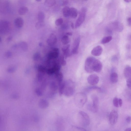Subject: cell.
I'll list each match as a JSON object with an SVG mask.
<instances>
[{"instance_id": "cell-1", "label": "cell", "mask_w": 131, "mask_h": 131, "mask_svg": "<svg viewBox=\"0 0 131 131\" xmlns=\"http://www.w3.org/2000/svg\"><path fill=\"white\" fill-rule=\"evenodd\" d=\"M65 86L63 94L66 97H70L73 95L75 91L74 83L69 80L64 81Z\"/></svg>"}, {"instance_id": "cell-2", "label": "cell", "mask_w": 131, "mask_h": 131, "mask_svg": "<svg viewBox=\"0 0 131 131\" xmlns=\"http://www.w3.org/2000/svg\"><path fill=\"white\" fill-rule=\"evenodd\" d=\"M87 100L86 95L82 92L77 94L75 97V103L79 107H82L86 103Z\"/></svg>"}, {"instance_id": "cell-3", "label": "cell", "mask_w": 131, "mask_h": 131, "mask_svg": "<svg viewBox=\"0 0 131 131\" xmlns=\"http://www.w3.org/2000/svg\"><path fill=\"white\" fill-rule=\"evenodd\" d=\"M87 9L85 7H83L81 10L79 16L76 20L75 27L76 28L80 27L83 24L86 17Z\"/></svg>"}, {"instance_id": "cell-4", "label": "cell", "mask_w": 131, "mask_h": 131, "mask_svg": "<svg viewBox=\"0 0 131 131\" xmlns=\"http://www.w3.org/2000/svg\"><path fill=\"white\" fill-rule=\"evenodd\" d=\"M91 98L92 104V105H88V109L92 112L96 113L98 110V98L96 95H93L92 96Z\"/></svg>"}, {"instance_id": "cell-5", "label": "cell", "mask_w": 131, "mask_h": 131, "mask_svg": "<svg viewBox=\"0 0 131 131\" xmlns=\"http://www.w3.org/2000/svg\"><path fill=\"white\" fill-rule=\"evenodd\" d=\"M79 118L81 124L83 126H88L90 122L88 115L86 112L80 111L79 113Z\"/></svg>"}, {"instance_id": "cell-6", "label": "cell", "mask_w": 131, "mask_h": 131, "mask_svg": "<svg viewBox=\"0 0 131 131\" xmlns=\"http://www.w3.org/2000/svg\"><path fill=\"white\" fill-rule=\"evenodd\" d=\"M96 58L93 57H90L87 58L86 60L84 68L86 71L88 73L94 72L92 69V66Z\"/></svg>"}, {"instance_id": "cell-7", "label": "cell", "mask_w": 131, "mask_h": 131, "mask_svg": "<svg viewBox=\"0 0 131 131\" xmlns=\"http://www.w3.org/2000/svg\"><path fill=\"white\" fill-rule=\"evenodd\" d=\"M118 119V114L115 110L112 111L109 114V120L110 124L112 126L116 124Z\"/></svg>"}, {"instance_id": "cell-8", "label": "cell", "mask_w": 131, "mask_h": 131, "mask_svg": "<svg viewBox=\"0 0 131 131\" xmlns=\"http://www.w3.org/2000/svg\"><path fill=\"white\" fill-rule=\"evenodd\" d=\"M59 55V50L57 48L53 49L49 53L47 60H52L57 59Z\"/></svg>"}, {"instance_id": "cell-9", "label": "cell", "mask_w": 131, "mask_h": 131, "mask_svg": "<svg viewBox=\"0 0 131 131\" xmlns=\"http://www.w3.org/2000/svg\"><path fill=\"white\" fill-rule=\"evenodd\" d=\"M80 42V37H77L73 43L71 52V55L76 54L78 53Z\"/></svg>"}, {"instance_id": "cell-10", "label": "cell", "mask_w": 131, "mask_h": 131, "mask_svg": "<svg viewBox=\"0 0 131 131\" xmlns=\"http://www.w3.org/2000/svg\"><path fill=\"white\" fill-rule=\"evenodd\" d=\"M103 65L100 60L96 58L93 63L92 69L94 72L97 73L101 72L103 68Z\"/></svg>"}, {"instance_id": "cell-11", "label": "cell", "mask_w": 131, "mask_h": 131, "mask_svg": "<svg viewBox=\"0 0 131 131\" xmlns=\"http://www.w3.org/2000/svg\"><path fill=\"white\" fill-rule=\"evenodd\" d=\"M99 77L95 74H92L89 76L87 79L88 83L91 85H94L98 83L99 81Z\"/></svg>"}, {"instance_id": "cell-12", "label": "cell", "mask_w": 131, "mask_h": 131, "mask_svg": "<svg viewBox=\"0 0 131 131\" xmlns=\"http://www.w3.org/2000/svg\"><path fill=\"white\" fill-rule=\"evenodd\" d=\"M10 27L9 23L6 21H2L0 23V32L5 33L8 30Z\"/></svg>"}, {"instance_id": "cell-13", "label": "cell", "mask_w": 131, "mask_h": 131, "mask_svg": "<svg viewBox=\"0 0 131 131\" xmlns=\"http://www.w3.org/2000/svg\"><path fill=\"white\" fill-rule=\"evenodd\" d=\"M57 42V39L56 35L54 34H51L47 40L48 44L50 46H52L55 44Z\"/></svg>"}, {"instance_id": "cell-14", "label": "cell", "mask_w": 131, "mask_h": 131, "mask_svg": "<svg viewBox=\"0 0 131 131\" xmlns=\"http://www.w3.org/2000/svg\"><path fill=\"white\" fill-rule=\"evenodd\" d=\"M103 51L102 47L98 45L93 49L92 50L91 53L92 55L95 56H98L101 55Z\"/></svg>"}, {"instance_id": "cell-15", "label": "cell", "mask_w": 131, "mask_h": 131, "mask_svg": "<svg viewBox=\"0 0 131 131\" xmlns=\"http://www.w3.org/2000/svg\"><path fill=\"white\" fill-rule=\"evenodd\" d=\"M112 25L113 27L117 31L121 32L124 29V26L122 23L118 21L114 22Z\"/></svg>"}, {"instance_id": "cell-16", "label": "cell", "mask_w": 131, "mask_h": 131, "mask_svg": "<svg viewBox=\"0 0 131 131\" xmlns=\"http://www.w3.org/2000/svg\"><path fill=\"white\" fill-rule=\"evenodd\" d=\"M70 49V45H67L62 48V50L65 58H66L71 55Z\"/></svg>"}, {"instance_id": "cell-17", "label": "cell", "mask_w": 131, "mask_h": 131, "mask_svg": "<svg viewBox=\"0 0 131 131\" xmlns=\"http://www.w3.org/2000/svg\"><path fill=\"white\" fill-rule=\"evenodd\" d=\"M14 24L15 26L18 28H21L24 25V20L21 17L17 18L14 20Z\"/></svg>"}, {"instance_id": "cell-18", "label": "cell", "mask_w": 131, "mask_h": 131, "mask_svg": "<svg viewBox=\"0 0 131 131\" xmlns=\"http://www.w3.org/2000/svg\"><path fill=\"white\" fill-rule=\"evenodd\" d=\"M124 73L126 78L131 79V67L129 66L126 67L125 69Z\"/></svg>"}, {"instance_id": "cell-19", "label": "cell", "mask_w": 131, "mask_h": 131, "mask_svg": "<svg viewBox=\"0 0 131 131\" xmlns=\"http://www.w3.org/2000/svg\"><path fill=\"white\" fill-rule=\"evenodd\" d=\"M18 47L22 51H26L28 49V45L27 43L25 41L20 42L18 45Z\"/></svg>"}, {"instance_id": "cell-20", "label": "cell", "mask_w": 131, "mask_h": 131, "mask_svg": "<svg viewBox=\"0 0 131 131\" xmlns=\"http://www.w3.org/2000/svg\"><path fill=\"white\" fill-rule=\"evenodd\" d=\"M110 81L113 83H116L118 81V75L116 73H112L110 76Z\"/></svg>"}, {"instance_id": "cell-21", "label": "cell", "mask_w": 131, "mask_h": 131, "mask_svg": "<svg viewBox=\"0 0 131 131\" xmlns=\"http://www.w3.org/2000/svg\"><path fill=\"white\" fill-rule=\"evenodd\" d=\"M78 14L77 10L74 7H71L70 9V16L74 19L76 18Z\"/></svg>"}, {"instance_id": "cell-22", "label": "cell", "mask_w": 131, "mask_h": 131, "mask_svg": "<svg viewBox=\"0 0 131 131\" xmlns=\"http://www.w3.org/2000/svg\"><path fill=\"white\" fill-rule=\"evenodd\" d=\"M55 75L56 79L58 82L59 85L63 82V74L62 73L59 72Z\"/></svg>"}, {"instance_id": "cell-23", "label": "cell", "mask_w": 131, "mask_h": 131, "mask_svg": "<svg viewBox=\"0 0 131 131\" xmlns=\"http://www.w3.org/2000/svg\"><path fill=\"white\" fill-rule=\"evenodd\" d=\"M28 10V9L27 7L23 6L20 8L18 12L20 15H24L27 12Z\"/></svg>"}, {"instance_id": "cell-24", "label": "cell", "mask_w": 131, "mask_h": 131, "mask_svg": "<svg viewBox=\"0 0 131 131\" xmlns=\"http://www.w3.org/2000/svg\"><path fill=\"white\" fill-rule=\"evenodd\" d=\"M70 9L67 6H65L63 8V14L64 17H68L70 16Z\"/></svg>"}, {"instance_id": "cell-25", "label": "cell", "mask_w": 131, "mask_h": 131, "mask_svg": "<svg viewBox=\"0 0 131 131\" xmlns=\"http://www.w3.org/2000/svg\"><path fill=\"white\" fill-rule=\"evenodd\" d=\"M61 41L63 45H66L70 42V40L68 36L65 35L62 37Z\"/></svg>"}, {"instance_id": "cell-26", "label": "cell", "mask_w": 131, "mask_h": 131, "mask_svg": "<svg viewBox=\"0 0 131 131\" xmlns=\"http://www.w3.org/2000/svg\"><path fill=\"white\" fill-rule=\"evenodd\" d=\"M112 38L111 36H107L103 38L101 41L102 44H105L110 42L112 40Z\"/></svg>"}, {"instance_id": "cell-27", "label": "cell", "mask_w": 131, "mask_h": 131, "mask_svg": "<svg viewBox=\"0 0 131 131\" xmlns=\"http://www.w3.org/2000/svg\"><path fill=\"white\" fill-rule=\"evenodd\" d=\"M56 3V1L54 0H47L44 2L45 5L48 7H52L55 5Z\"/></svg>"}, {"instance_id": "cell-28", "label": "cell", "mask_w": 131, "mask_h": 131, "mask_svg": "<svg viewBox=\"0 0 131 131\" xmlns=\"http://www.w3.org/2000/svg\"><path fill=\"white\" fill-rule=\"evenodd\" d=\"M39 105L42 108H45L47 107L49 105V103L45 99H42L40 101Z\"/></svg>"}, {"instance_id": "cell-29", "label": "cell", "mask_w": 131, "mask_h": 131, "mask_svg": "<svg viewBox=\"0 0 131 131\" xmlns=\"http://www.w3.org/2000/svg\"><path fill=\"white\" fill-rule=\"evenodd\" d=\"M59 95L60 96L62 95L63 94L64 91V81H63L59 85Z\"/></svg>"}, {"instance_id": "cell-30", "label": "cell", "mask_w": 131, "mask_h": 131, "mask_svg": "<svg viewBox=\"0 0 131 131\" xmlns=\"http://www.w3.org/2000/svg\"><path fill=\"white\" fill-rule=\"evenodd\" d=\"M45 18V15L44 13L42 11L39 12L38 14V21L43 22Z\"/></svg>"}, {"instance_id": "cell-31", "label": "cell", "mask_w": 131, "mask_h": 131, "mask_svg": "<svg viewBox=\"0 0 131 131\" xmlns=\"http://www.w3.org/2000/svg\"><path fill=\"white\" fill-rule=\"evenodd\" d=\"M65 57L64 55H61L60 57L58 60L61 65L64 66L66 64V62L65 60Z\"/></svg>"}, {"instance_id": "cell-32", "label": "cell", "mask_w": 131, "mask_h": 131, "mask_svg": "<svg viewBox=\"0 0 131 131\" xmlns=\"http://www.w3.org/2000/svg\"><path fill=\"white\" fill-rule=\"evenodd\" d=\"M45 25L44 22L38 21L36 23L35 25V27L37 29H39L43 27Z\"/></svg>"}, {"instance_id": "cell-33", "label": "cell", "mask_w": 131, "mask_h": 131, "mask_svg": "<svg viewBox=\"0 0 131 131\" xmlns=\"http://www.w3.org/2000/svg\"><path fill=\"white\" fill-rule=\"evenodd\" d=\"M72 129L73 131H87L83 128L76 126H73Z\"/></svg>"}, {"instance_id": "cell-34", "label": "cell", "mask_w": 131, "mask_h": 131, "mask_svg": "<svg viewBox=\"0 0 131 131\" xmlns=\"http://www.w3.org/2000/svg\"><path fill=\"white\" fill-rule=\"evenodd\" d=\"M63 22V20L62 18H60L57 19L55 21V24L57 26H59L62 25Z\"/></svg>"}, {"instance_id": "cell-35", "label": "cell", "mask_w": 131, "mask_h": 131, "mask_svg": "<svg viewBox=\"0 0 131 131\" xmlns=\"http://www.w3.org/2000/svg\"><path fill=\"white\" fill-rule=\"evenodd\" d=\"M41 55L38 52L34 53L33 55V59L35 61H37L40 58Z\"/></svg>"}, {"instance_id": "cell-36", "label": "cell", "mask_w": 131, "mask_h": 131, "mask_svg": "<svg viewBox=\"0 0 131 131\" xmlns=\"http://www.w3.org/2000/svg\"><path fill=\"white\" fill-rule=\"evenodd\" d=\"M113 103L114 105L116 107H118L119 106V99L117 97L114 98L113 101Z\"/></svg>"}, {"instance_id": "cell-37", "label": "cell", "mask_w": 131, "mask_h": 131, "mask_svg": "<svg viewBox=\"0 0 131 131\" xmlns=\"http://www.w3.org/2000/svg\"><path fill=\"white\" fill-rule=\"evenodd\" d=\"M101 88L97 86H91L87 88V90H101Z\"/></svg>"}, {"instance_id": "cell-38", "label": "cell", "mask_w": 131, "mask_h": 131, "mask_svg": "<svg viewBox=\"0 0 131 131\" xmlns=\"http://www.w3.org/2000/svg\"><path fill=\"white\" fill-rule=\"evenodd\" d=\"M127 84L128 87L131 90V79H127Z\"/></svg>"}, {"instance_id": "cell-39", "label": "cell", "mask_w": 131, "mask_h": 131, "mask_svg": "<svg viewBox=\"0 0 131 131\" xmlns=\"http://www.w3.org/2000/svg\"><path fill=\"white\" fill-rule=\"evenodd\" d=\"M5 55L7 57H10L12 55V53L9 51L7 52H6Z\"/></svg>"}, {"instance_id": "cell-40", "label": "cell", "mask_w": 131, "mask_h": 131, "mask_svg": "<svg viewBox=\"0 0 131 131\" xmlns=\"http://www.w3.org/2000/svg\"><path fill=\"white\" fill-rule=\"evenodd\" d=\"M126 121L128 123L130 124L131 122V117L130 116H127L126 118Z\"/></svg>"}, {"instance_id": "cell-41", "label": "cell", "mask_w": 131, "mask_h": 131, "mask_svg": "<svg viewBox=\"0 0 131 131\" xmlns=\"http://www.w3.org/2000/svg\"><path fill=\"white\" fill-rule=\"evenodd\" d=\"M127 22L129 26H131V17H130L128 18Z\"/></svg>"}, {"instance_id": "cell-42", "label": "cell", "mask_w": 131, "mask_h": 131, "mask_svg": "<svg viewBox=\"0 0 131 131\" xmlns=\"http://www.w3.org/2000/svg\"><path fill=\"white\" fill-rule=\"evenodd\" d=\"M36 93L38 95L41 96L42 95V92L40 90L37 89L36 91Z\"/></svg>"}, {"instance_id": "cell-43", "label": "cell", "mask_w": 131, "mask_h": 131, "mask_svg": "<svg viewBox=\"0 0 131 131\" xmlns=\"http://www.w3.org/2000/svg\"><path fill=\"white\" fill-rule=\"evenodd\" d=\"M119 106L121 107L122 106L123 104L122 101L121 99H119Z\"/></svg>"}, {"instance_id": "cell-44", "label": "cell", "mask_w": 131, "mask_h": 131, "mask_svg": "<svg viewBox=\"0 0 131 131\" xmlns=\"http://www.w3.org/2000/svg\"><path fill=\"white\" fill-rule=\"evenodd\" d=\"M128 96L129 99L130 100V101H131V91L129 92Z\"/></svg>"}, {"instance_id": "cell-45", "label": "cell", "mask_w": 131, "mask_h": 131, "mask_svg": "<svg viewBox=\"0 0 131 131\" xmlns=\"http://www.w3.org/2000/svg\"><path fill=\"white\" fill-rule=\"evenodd\" d=\"M73 34L72 32H68L66 33V35L67 36H72Z\"/></svg>"}, {"instance_id": "cell-46", "label": "cell", "mask_w": 131, "mask_h": 131, "mask_svg": "<svg viewBox=\"0 0 131 131\" xmlns=\"http://www.w3.org/2000/svg\"><path fill=\"white\" fill-rule=\"evenodd\" d=\"M12 39V37L11 36H10L7 39V41L8 42L11 41Z\"/></svg>"}, {"instance_id": "cell-47", "label": "cell", "mask_w": 131, "mask_h": 131, "mask_svg": "<svg viewBox=\"0 0 131 131\" xmlns=\"http://www.w3.org/2000/svg\"><path fill=\"white\" fill-rule=\"evenodd\" d=\"M125 131H131V128H127Z\"/></svg>"}, {"instance_id": "cell-48", "label": "cell", "mask_w": 131, "mask_h": 131, "mask_svg": "<svg viewBox=\"0 0 131 131\" xmlns=\"http://www.w3.org/2000/svg\"><path fill=\"white\" fill-rule=\"evenodd\" d=\"M71 26L73 29H74V24L73 23H72L71 24Z\"/></svg>"}, {"instance_id": "cell-49", "label": "cell", "mask_w": 131, "mask_h": 131, "mask_svg": "<svg viewBox=\"0 0 131 131\" xmlns=\"http://www.w3.org/2000/svg\"><path fill=\"white\" fill-rule=\"evenodd\" d=\"M125 1L126 3H129L131 2V0H126Z\"/></svg>"}, {"instance_id": "cell-50", "label": "cell", "mask_w": 131, "mask_h": 131, "mask_svg": "<svg viewBox=\"0 0 131 131\" xmlns=\"http://www.w3.org/2000/svg\"><path fill=\"white\" fill-rule=\"evenodd\" d=\"M39 45L40 47H41L42 45V43H40L39 44Z\"/></svg>"}, {"instance_id": "cell-51", "label": "cell", "mask_w": 131, "mask_h": 131, "mask_svg": "<svg viewBox=\"0 0 131 131\" xmlns=\"http://www.w3.org/2000/svg\"><path fill=\"white\" fill-rule=\"evenodd\" d=\"M2 41V38L1 37H0V42L1 43Z\"/></svg>"}, {"instance_id": "cell-52", "label": "cell", "mask_w": 131, "mask_h": 131, "mask_svg": "<svg viewBox=\"0 0 131 131\" xmlns=\"http://www.w3.org/2000/svg\"><path fill=\"white\" fill-rule=\"evenodd\" d=\"M129 38L130 40H131V35L130 36Z\"/></svg>"}]
</instances>
